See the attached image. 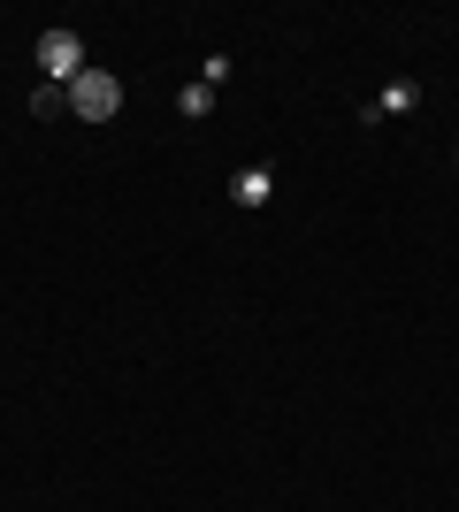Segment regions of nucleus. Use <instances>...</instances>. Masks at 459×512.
Masks as SVG:
<instances>
[{
    "label": "nucleus",
    "mask_w": 459,
    "mask_h": 512,
    "mask_svg": "<svg viewBox=\"0 0 459 512\" xmlns=\"http://www.w3.org/2000/svg\"><path fill=\"white\" fill-rule=\"evenodd\" d=\"M39 77L46 85H77V77H85V39H77V31H46L39 39Z\"/></svg>",
    "instance_id": "f257e3e1"
},
{
    "label": "nucleus",
    "mask_w": 459,
    "mask_h": 512,
    "mask_svg": "<svg viewBox=\"0 0 459 512\" xmlns=\"http://www.w3.org/2000/svg\"><path fill=\"white\" fill-rule=\"evenodd\" d=\"M69 107H77V115H85V123H108L115 107H123V85H115L108 69H85V77H77V85H69Z\"/></svg>",
    "instance_id": "f03ea898"
},
{
    "label": "nucleus",
    "mask_w": 459,
    "mask_h": 512,
    "mask_svg": "<svg viewBox=\"0 0 459 512\" xmlns=\"http://www.w3.org/2000/svg\"><path fill=\"white\" fill-rule=\"evenodd\" d=\"M414 107H421V85L414 77H391V85L368 100V123H391V115H414Z\"/></svg>",
    "instance_id": "7ed1b4c3"
},
{
    "label": "nucleus",
    "mask_w": 459,
    "mask_h": 512,
    "mask_svg": "<svg viewBox=\"0 0 459 512\" xmlns=\"http://www.w3.org/2000/svg\"><path fill=\"white\" fill-rule=\"evenodd\" d=\"M276 199V169H245L238 176V207H268Z\"/></svg>",
    "instance_id": "20e7f679"
},
{
    "label": "nucleus",
    "mask_w": 459,
    "mask_h": 512,
    "mask_svg": "<svg viewBox=\"0 0 459 512\" xmlns=\"http://www.w3.org/2000/svg\"><path fill=\"white\" fill-rule=\"evenodd\" d=\"M176 107H184V115H192V123H199V115L215 107V85H207V77H199V85H184V92H176Z\"/></svg>",
    "instance_id": "39448f33"
},
{
    "label": "nucleus",
    "mask_w": 459,
    "mask_h": 512,
    "mask_svg": "<svg viewBox=\"0 0 459 512\" xmlns=\"http://www.w3.org/2000/svg\"><path fill=\"white\" fill-rule=\"evenodd\" d=\"M54 107H69V85H39L31 92V115H54Z\"/></svg>",
    "instance_id": "423d86ee"
}]
</instances>
